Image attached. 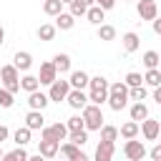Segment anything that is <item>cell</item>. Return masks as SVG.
<instances>
[{
  "label": "cell",
  "instance_id": "cell-1",
  "mask_svg": "<svg viewBox=\"0 0 161 161\" xmlns=\"http://www.w3.org/2000/svg\"><path fill=\"white\" fill-rule=\"evenodd\" d=\"M108 80L103 78V75H93L91 80H88V103H93V106H103L106 101H108Z\"/></svg>",
  "mask_w": 161,
  "mask_h": 161
},
{
  "label": "cell",
  "instance_id": "cell-2",
  "mask_svg": "<svg viewBox=\"0 0 161 161\" xmlns=\"http://www.w3.org/2000/svg\"><path fill=\"white\" fill-rule=\"evenodd\" d=\"M108 106H111V111H123L126 106H128V86L123 83V80H118V83H111L108 86V101H106Z\"/></svg>",
  "mask_w": 161,
  "mask_h": 161
},
{
  "label": "cell",
  "instance_id": "cell-3",
  "mask_svg": "<svg viewBox=\"0 0 161 161\" xmlns=\"http://www.w3.org/2000/svg\"><path fill=\"white\" fill-rule=\"evenodd\" d=\"M80 118H83V123H86V131H101L103 128V111H101V106H93V103H88L83 111H80Z\"/></svg>",
  "mask_w": 161,
  "mask_h": 161
},
{
  "label": "cell",
  "instance_id": "cell-4",
  "mask_svg": "<svg viewBox=\"0 0 161 161\" xmlns=\"http://www.w3.org/2000/svg\"><path fill=\"white\" fill-rule=\"evenodd\" d=\"M0 80H3V88L8 91V93H18L20 91V70L15 68V65H3L0 68Z\"/></svg>",
  "mask_w": 161,
  "mask_h": 161
},
{
  "label": "cell",
  "instance_id": "cell-5",
  "mask_svg": "<svg viewBox=\"0 0 161 161\" xmlns=\"http://www.w3.org/2000/svg\"><path fill=\"white\" fill-rule=\"evenodd\" d=\"M68 138V128H65V123H53V126H43V131H40V141H65Z\"/></svg>",
  "mask_w": 161,
  "mask_h": 161
},
{
  "label": "cell",
  "instance_id": "cell-6",
  "mask_svg": "<svg viewBox=\"0 0 161 161\" xmlns=\"http://www.w3.org/2000/svg\"><path fill=\"white\" fill-rule=\"evenodd\" d=\"M123 156H126L128 161H141V158H146V156H148V151H146L143 141L131 138V141H126V143H123Z\"/></svg>",
  "mask_w": 161,
  "mask_h": 161
},
{
  "label": "cell",
  "instance_id": "cell-7",
  "mask_svg": "<svg viewBox=\"0 0 161 161\" xmlns=\"http://www.w3.org/2000/svg\"><path fill=\"white\" fill-rule=\"evenodd\" d=\"M136 13H138V18L141 20H156L158 18V5H156V0H138L136 3Z\"/></svg>",
  "mask_w": 161,
  "mask_h": 161
},
{
  "label": "cell",
  "instance_id": "cell-8",
  "mask_svg": "<svg viewBox=\"0 0 161 161\" xmlns=\"http://www.w3.org/2000/svg\"><path fill=\"white\" fill-rule=\"evenodd\" d=\"M68 93H70V83L68 80H55L53 86H48V98L50 101H55V103H60V101H65L68 98Z\"/></svg>",
  "mask_w": 161,
  "mask_h": 161
},
{
  "label": "cell",
  "instance_id": "cell-9",
  "mask_svg": "<svg viewBox=\"0 0 161 161\" xmlns=\"http://www.w3.org/2000/svg\"><path fill=\"white\" fill-rule=\"evenodd\" d=\"M158 131H161V126H158L156 118H146V121L138 123V133H141L146 141H156V138H158Z\"/></svg>",
  "mask_w": 161,
  "mask_h": 161
},
{
  "label": "cell",
  "instance_id": "cell-10",
  "mask_svg": "<svg viewBox=\"0 0 161 161\" xmlns=\"http://www.w3.org/2000/svg\"><path fill=\"white\" fill-rule=\"evenodd\" d=\"M38 80H40V86H53V83L58 80V70H55V65H53L50 60L40 63V73H38Z\"/></svg>",
  "mask_w": 161,
  "mask_h": 161
},
{
  "label": "cell",
  "instance_id": "cell-11",
  "mask_svg": "<svg viewBox=\"0 0 161 161\" xmlns=\"http://www.w3.org/2000/svg\"><path fill=\"white\" fill-rule=\"evenodd\" d=\"M88 80H91V75L86 70H70L68 73V83H70L73 91H86L88 88Z\"/></svg>",
  "mask_w": 161,
  "mask_h": 161
},
{
  "label": "cell",
  "instance_id": "cell-12",
  "mask_svg": "<svg viewBox=\"0 0 161 161\" xmlns=\"http://www.w3.org/2000/svg\"><path fill=\"white\" fill-rule=\"evenodd\" d=\"M65 103H68L73 111H83V108L88 106V93H86V91H73V88H70Z\"/></svg>",
  "mask_w": 161,
  "mask_h": 161
},
{
  "label": "cell",
  "instance_id": "cell-13",
  "mask_svg": "<svg viewBox=\"0 0 161 161\" xmlns=\"http://www.w3.org/2000/svg\"><path fill=\"white\" fill-rule=\"evenodd\" d=\"M113 151H116V143H113V141H101V143L96 146L93 161H113Z\"/></svg>",
  "mask_w": 161,
  "mask_h": 161
},
{
  "label": "cell",
  "instance_id": "cell-14",
  "mask_svg": "<svg viewBox=\"0 0 161 161\" xmlns=\"http://www.w3.org/2000/svg\"><path fill=\"white\" fill-rule=\"evenodd\" d=\"M48 103H50L48 93H43V91H33V93H28V106H30V111H43Z\"/></svg>",
  "mask_w": 161,
  "mask_h": 161
},
{
  "label": "cell",
  "instance_id": "cell-15",
  "mask_svg": "<svg viewBox=\"0 0 161 161\" xmlns=\"http://www.w3.org/2000/svg\"><path fill=\"white\" fill-rule=\"evenodd\" d=\"M13 65H15L18 70L28 73V70H30V65H33V55H30L28 50H18V53L13 55Z\"/></svg>",
  "mask_w": 161,
  "mask_h": 161
},
{
  "label": "cell",
  "instance_id": "cell-16",
  "mask_svg": "<svg viewBox=\"0 0 161 161\" xmlns=\"http://www.w3.org/2000/svg\"><path fill=\"white\" fill-rule=\"evenodd\" d=\"M43 126H45L43 111H28V116H25V128H30V131H43Z\"/></svg>",
  "mask_w": 161,
  "mask_h": 161
},
{
  "label": "cell",
  "instance_id": "cell-17",
  "mask_svg": "<svg viewBox=\"0 0 161 161\" xmlns=\"http://www.w3.org/2000/svg\"><path fill=\"white\" fill-rule=\"evenodd\" d=\"M50 63L55 65L58 75H65V73H70V55H68V53H55Z\"/></svg>",
  "mask_w": 161,
  "mask_h": 161
},
{
  "label": "cell",
  "instance_id": "cell-18",
  "mask_svg": "<svg viewBox=\"0 0 161 161\" xmlns=\"http://www.w3.org/2000/svg\"><path fill=\"white\" fill-rule=\"evenodd\" d=\"M58 148H60L58 141H38V153L43 158H55L58 156Z\"/></svg>",
  "mask_w": 161,
  "mask_h": 161
},
{
  "label": "cell",
  "instance_id": "cell-19",
  "mask_svg": "<svg viewBox=\"0 0 161 161\" xmlns=\"http://www.w3.org/2000/svg\"><path fill=\"white\" fill-rule=\"evenodd\" d=\"M121 45H123V50H126V53H136V50H138V45H141L138 33H123Z\"/></svg>",
  "mask_w": 161,
  "mask_h": 161
},
{
  "label": "cell",
  "instance_id": "cell-20",
  "mask_svg": "<svg viewBox=\"0 0 161 161\" xmlns=\"http://www.w3.org/2000/svg\"><path fill=\"white\" fill-rule=\"evenodd\" d=\"M128 116H131V121L141 123V121H146V118H148V106H146V103H131Z\"/></svg>",
  "mask_w": 161,
  "mask_h": 161
},
{
  "label": "cell",
  "instance_id": "cell-21",
  "mask_svg": "<svg viewBox=\"0 0 161 161\" xmlns=\"http://www.w3.org/2000/svg\"><path fill=\"white\" fill-rule=\"evenodd\" d=\"M20 91H25V93L40 91V80H38V75H30V73H25V75L20 78Z\"/></svg>",
  "mask_w": 161,
  "mask_h": 161
},
{
  "label": "cell",
  "instance_id": "cell-22",
  "mask_svg": "<svg viewBox=\"0 0 161 161\" xmlns=\"http://www.w3.org/2000/svg\"><path fill=\"white\" fill-rule=\"evenodd\" d=\"M118 136H121V138H126V141L136 138V136H138V123H136V121H126V123L118 128Z\"/></svg>",
  "mask_w": 161,
  "mask_h": 161
},
{
  "label": "cell",
  "instance_id": "cell-23",
  "mask_svg": "<svg viewBox=\"0 0 161 161\" xmlns=\"http://www.w3.org/2000/svg\"><path fill=\"white\" fill-rule=\"evenodd\" d=\"M75 25V18L70 15V13H60L58 18H55V30H70Z\"/></svg>",
  "mask_w": 161,
  "mask_h": 161
},
{
  "label": "cell",
  "instance_id": "cell-24",
  "mask_svg": "<svg viewBox=\"0 0 161 161\" xmlns=\"http://www.w3.org/2000/svg\"><path fill=\"white\" fill-rule=\"evenodd\" d=\"M43 13L50 15V18H58V15L63 13V3H60V0H45V3H43Z\"/></svg>",
  "mask_w": 161,
  "mask_h": 161
},
{
  "label": "cell",
  "instance_id": "cell-25",
  "mask_svg": "<svg viewBox=\"0 0 161 161\" xmlns=\"http://www.w3.org/2000/svg\"><path fill=\"white\" fill-rule=\"evenodd\" d=\"M103 10L98 8V5H91L88 8V13H86V18H88V23H93V25H103Z\"/></svg>",
  "mask_w": 161,
  "mask_h": 161
},
{
  "label": "cell",
  "instance_id": "cell-26",
  "mask_svg": "<svg viewBox=\"0 0 161 161\" xmlns=\"http://www.w3.org/2000/svg\"><path fill=\"white\" fill-rule=\"evenodd\" d=\"M141 60H143L146 70H153V68H158V65H161V60H158V53H156V50H146Z\"/></svg>",
  "mask_w": 161,
  "mask_h": 161
},
{
  "label": "cell",
  "instance_id": "cell-27",
  "mask_svg": "<svg viewBox=\"0 0 161 161\" xmlns=\"http://www.w3.org/2000/svg\"><path fill=\"white\" fill-rule=\"evenodd\" d=\"M30 136H33V131L23 126V128H18V131L13 133V141H15L18 146H28V143H30Z\"/></svg>",
  "mask_w": 161,
  "mask_h": 161
},
{
  "label": "cell",
  "instance_id": "cell-28",
  "mask_svg": "<svg viewBox=\"0 0 161 161\" xmlns=\"http://www.w3.org/2000/svg\"><path fill=\"white\" fill-rule=\"evenodd\" d=\"M0 161H28V151H25L23 146H18L15 151L3 153V158H0Z\"/></svg>",
  "mask_w": 161,
  "mask_h": 161
},
{
  "label": "cell",
  "instance_id": "cell-29",
  "mask_svg": "<svg viewBox=\"0 0 161 161\" xmlns=\"http://www.w3.org/2000/svg\"><path fill=\"white\" fill-rule=\"evenodd\" d=\"M38 38H40L43 43L53 40V38H55V25H50V23H43V25L38 28Z\"/></svg>",
  "mask_w": 161,
  "mask_h": 161
},
{
  "label": "cell",
  "instance_id": "cell-30",
  "mask_svg": "<svg viewBox=\"0 0 161 161\" xmlns=\"http://www.w3.org/2000/svg\"><path fill=\"white\" fill-rule=\"evenodd\" d=\"M98 40H116V28L113 25H108V23H103V25H98Z\"/></svg>",
  "mask_w": 161,
  "mask_h": 161
},
{
  "label": "cell",
  "instance_id": "cell-31",
  "mask_svg": "<svg viewBox=\"0 0 161 161\" xmlns=\"http://www.w3.org/2000/svg\"><path fill=\"white\" fill-rule=\"evenodd\" d=\"M65 128H68V133H73V131H86V123H83V118H80L78 113H73V116L65 121Z\"/></svg>",
  "mask_w": 161,
  "mask_h": 161
},
{
  "label": "cell",
  "instance_id": "cell-32",
  "mask_svg": "<svg viewBox=\"0 0 161 161\" xmlns=\"http://www.w3.org/2000/svg\"><path fill=\"white\" fill-rule=\"evenodd\" d=\"M146 96H148V91H146L143 86H138V88H128V101H133V103H143Z\"/></svg>",
  "mask_w": 161,
  "mask_h": 161
},
{
  "label": "cell",
  "instance_id": "cell-33",
  "mask_svg": "<svg viewBox=\"0 0 161 161\" xmlns=\"http://www.w3.org/2000/svg\"><path fill=\"white\" fill-rule=\"evenodd\" d=\"M68 141L73 143V146H86L88 143V131H73V133H68Z\"/></svg>",
  "mask_w": 161,
  "mask_h": 161
},
{
  "label": "cell",
  "instance_id": "cell-34",
  "mask_svg": "<svg viewBox=\"0 0 161 161\" xmlns=\"http://www.w3.org/2000/svg\"><path fill=\"white\" fill-rule=\"evenodd\" d=\"M58 151H60V156H63L65 161H73V158H75V153H78L80 148H78V146H73V143L68 141V143H60V148H58Z\"/></svg>",
  "mask_w": 161,
  "mask_h": 161
},
{
  "label": "cell",
  "instance_id": "cell-35",
  "mask_svg": "<svg viewBox=\"0 0 161 161\" xmlns=\"http://www.w3.org/2000/svg\"><path fill=\"white\" fill-rule=\"evenodd\" d=\"M143 83H146V86H151V88L161 86V70H158V68H153V70H146V75H143Z\"/></svg>",
  "mask_w": 161,
  "mask_h": 161
},
{
  "label": "cell",
  "instance_id": "cell-36",
  "mask_svg": "<svg viewBox=\"0 0 161 161\" xmlns=\"http://www.w3.org/2000/svg\"><path fill=\"white\" fill-rule=\"evenodd\" d=\"M123 83H126L128 88H138V86H143V75H141V73H136V70H131V73H126Z\"/></svg>",
  "mask_w": 161,
  "mask_h": 161
},
{
  "label": "cell",
  "instance_id": "cell-37",
  "mask_svg": "<svg viewBox=\"0 0 161 161\" xmlns=\"http://www.w3.org/2000/svg\"><path fill=\"white\" fill-rule=\"evenodd\" d=\"M116 138H118V128L103 123V128H101V141H116Z\"/></svg>",
  "mask_w": 161,
  "mask_h": 161
},
{
  "label": "cell",
  "instance_id": "cell-38",
  "mask_svg": "<svg viewBox=\"0 0 161 161\" xmlns=\"http://www.w3.org/2000/svg\"><path fill=\"white\" fill-rule=\"evenodd\" d=\"M68 13H70L73 18H83V15L88 13V5H86V3H80V0H73V3H70V10H68Z\"/></svg>",
  "mask_w": 161,
  "mask_h": 161
},
{
  "label": "cell",
  "instance_id": "cell-39",
  "mask_svg": "<svg viewBox=\"0 0 161 161\" xmlns=\"http://www.w3.org/2000/svg\"><path fill=\"white\" fill-rule=\"evenodd\" d=\"M13 103H15V96L8 93V91L0 86V108H13Z\"/></svg>",
  "mask_w": 161,
  "mask_h": 161
},
{
  "label": "cell",
  "instance_id": "cell-40",
  "mask_svg": "<svg viewBox=\"0 0 161 161\" xmlns=\"http://www.w3.org/2000/svg\"><path fill=\"white\" fill-rule=\"evenodd\" d=\"M93 5H98V8L106 13V10H111V8L116 5V0H93Z\"/></svg>",
  "mask_w": 161,
  "mask_h": 161
},
{
  "label": "cell",
  "instance_id": "cell-41",
  "mask_svg": "<svg viewBox=\"0 0 161 161\" xmlns=\"http://www.w3.org/2000/svg\"><path fill=\"white\" fill-rule=\"evenodd\" d=\"M148 156H151V161H161V141H158V143L148 151Z\"/></svg>",
  "mask_w": 161,
  "mask_h": 161
},
{
  "label": "cell",
  "instance_id": "cell-42",
  "mask_svg": "<svg viewBox=\"0 0 161 161\" xmlns=\"http://www.w3.org/2000/svg\"><path fill=\"white\" fill-rule=\"evenodd\" d=\"M151 28H153V33H156V35H161V18H156V20L151 23Z\"/></svg>",
  "mask_w": 161,
  "mask_h": 161
},
{
  "label": "cell",
  "instance_id": "cell-43",
  "mask_svg": "<svg viewBox=\"0 0 161 161\" xmlns=\"http://www.w3.org/2000/svg\"><path fill=\"white\" fill-rule=\"evenodd\" d=\"M8 136H10V131H8V126H3V123H0V143H3V141H5Z\"/></svg>",
  "mask_w": 161,
  "mask_h": 161
},
{
  "label": "cell",
  "instance_id": "cell-44",
  "mask_svg": "<svg viewBox=\"0 0 161 161\" xmlns=\"http://www.w3.org/2000/svg\"><path fill=\"white\" fill-rule=\"evenodd\" d=\"M153 101L161 106V86H156V88H153Z\"/></svg>",
  "mask_w": 161,
  "mask_h": 161
},
{
  "label": "cell",
  "instance_id": "cell-45",
  "mask_svg": "<svg viewBox=\"0 0 161 161\" xmlns=\"http://www.w3.org/2000/svg\"><path fill=\"white\" fill-rule=\"evenodd\" d=\"M73 161H91V158H88V156H86V153H83V151H78V153H75V158H73Z\"/></svg>",
  "mask_w": 161,
  "mask_h": 161
},
{
  "label": "cell",
  "instance_id": "cell-46",
  "mask_svg": "<svg viewBox=\"0 0 161 161\" xmlns=\"http://www.w3.org/2000/svg\"><path fill=\"white\" fill-rule=\"evenodd\" d=\"M28 161H48V158H43L40 153H35V156H28Z\"/></svg>",
  "mask_w": 161,
  "mask_h": 161
},
{
  "label": "cell",
  "instance_id": "cell-47",
  "mask_svg": "<svg viewBox=\"0 0 161 161\" xmlns=\"http://www.w3.org/2000/svg\"><path fill=\"white\" fill-rule=\"evenodd\" d=\"M5 43V30H3V25H0V45Z\"/></svg>",
  "mask_w": 161,
  "mask_h": 161
},
{
  "label": "cell",
  "instance_id": "cell-48",
  "mask_svg": "<svg viewBox=\"0 0 161 161\" xmlns=\"http://www.w3.org/2000/svg\"><path fill=\"white\" fill-rule=\"evenodd\" d=\"M80 3H86V5H88V8H91V5H93V0H80Z\"/></svg>",
  "mask_w": 161,
  "mask_h": 161
},
{
  "label": "cell",
  "instance_id": "cell-49",
  "mask_svg": "<svg viewBox=\"0 0 161 161\" xmlns=\"http://www.w3.org/2000/svg\"><path fill=\"white\" fill-rule=\"evenodd\" d=\"M60 3H63V5H70V3H73V0H60Z\"/></svg>",
  "mask_w": 161,
  "mask_h": 161
},
{
  "label": "cell",
  "instance_id": "cell-50",
  "mask_svg": "<svg viewBox=\"0 0 161 161\" xmlns=\"http://www.w3.org/2000/svg\"><path fill=\"white\" fill-rule=\"evenodd\" d=\"M0 158H3V146H0Z\"/></svg>",
  "mask_w": 161,
  "mask_h": 161
},
{
  "label": "cell",
  "instance_id": "cell-51",
  "mask_svg": "<svg viewBox=\"0 0 161 161\" xmlns=\"http://www.w3.org/2000/svg\"><path fill=\"white\" fill-rule=\"evenodd\" d=\"M158 60H161V53H158Z\"/></svg>",
  "mask_w": 161,
  "mask_h": 161
},
{
  "label": "cell",
  "instance_id": "cell-52",
  "mask_svg": "<svg viewBox=\"0 0 161 161\" xmlns=\"http://www.w3.org/2000/svg\"><path fill=\"white\" fill-rule=\"evenodd\" d=\"M158 138H161V131H158Z\"/></svg>",
  "mask_w": 161,
  "mask_h": 161
},
{
  "label": "cell",
  "instance_id": "cell-53",
  "mask_svg": "<svg viewBox=\"0 0 161 161\" xmlns=\"http://www.w3.org/2000/svg\"><path fill=\"white\" fill-rule=\"evenodd\" d=\"M133 3H138V0H133Z\"/></svg>",
  "mask_w": 161,
  "mask_h": 161
}]
</instances>
